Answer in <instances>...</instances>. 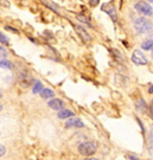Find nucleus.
<instances>
[{
    "label": "nucleus",
    "instance_id": "f3484780",
    "mask_svg": "<svg viewBox=\"0 0 153 160\" xmlns=\"http://www.w3.org/2000/svg\"><path fill=\"white\" fill-rule=\"evenodd\" d=\"M99 2H100V0H89V5L93 6V7L99 5Z\"/></svg>",
    "mask_w": 153,
    "mask_h": 160
},
{
    "label": "nucleus",
    "instance_id": "39448f33",
    "mask_svg": "<svg viewBox=\"0 0 153 160\" xmlns=\"http://www.w3.org/2000/svg\"><path fill=\"white\" fill-rule=\"evenodd\" d=\"M101 10L103 12H106L113 20H116L118 13H116V10H115V7H114V5L112 4V2H106V4H103L101 7Z\"/></svg>",
    "mask_w": 153,
    "mask_h": 160
},
{
    "label": "nucleus",
    "instance_id": "f8f14e48",
    "mask_svg": "<svg viewBox=\"0 0 153 160\" xmlns=\"http://www.w3.org/2000/svg\"><path fill=\"white\" fill-rule=\"evenodd\" d=\"M0 68L1 69H11L12 68V63L10 61H6L5 58L0 61Z\"/></svg>",
    "mask_w": 153,
    "mask_h": 160
},
{
    "label": "nucleus",
    "instance_id": "4468645a",
    "mask_svg": "<svg viewBox=\"0 0 153 160\" xmlns=\"http://www.w3.org/2000/svg\"><path fill=\"white\" fill-rule=\"evenodd\" d=\"M0 43H1V45H10V40L3 32H0Z\"/></svg>",
    "mask_w": 153,
    "mask_h": 160
},
{
    "label": "nucleus",
    "instance_id": "9d476101",
    "mask_svg": "<svg viewBox=\"0 0 153 160\" xmlns=\"http://www.w3.org/2000/svg\"><path fill=\"white\" fill-rule=\"evenodd\" d=\"M39 94L43 98H50V97H54V95H55L54 90H52V89H49V88H45V89L43 88L39 92Z\"/></svg>",
    "mask_w": 153,
    "mask_h": 160
},
{
    "label": "nucleus",
    "instance_id": "9b49d317",
    "mask_svg": "<svg viewBox=\"0 0 153 160\" xmlns=\"http://www.w3.org/2000/svg\"><path fill=\"white\" fill-rule=\"evenodd\" d=\"M146 108H147V106H146V103L144 100H139L138 102H136V109L140 112V113H145L146 112Z\"/></svg>",
    "mask_w": 153,
    "mask_h": 160
},
{
    "label": "nucleus",
    "instance_id": "7ed1b4c3",
    "mask_svg": "<svg viewBox=\"0 0 153 160\" xmlns=\"http://www.w3.org/2000/svg\"><path fill=\"white\" fill-rule=\"evenodd\" d=\"M132 62L135 65H146L148 61L140 50H134L132 53Z\"/></svg>",
    "mask_w": 153,
    "mask_h": 160
},
{
    "label": "nucleus",
    "instance_id": "dca6fc26",
    "mask_svg": "<svg viewBox=\"0 0 153 160\" xmlns=\"http://www.w3.org/2000/svg\"><path fill=\"white\" fill-rule=\"evenodd\" d=\"M6 57H7V51L4 46L0 45V59H4Z\"/></svg>",
    "mask_w": 153,
    "mask_h": 160
},
{
    "label": "nucleus",
    "instance_id": "4be33fe9",
    "mask_svg": "<svg viewBox=\"0 0 153 160\" xmlns=\"http://www.w3.org/2000/svg\"><path fill=\"white\" fill-rule=\"evenodd\" d=\"M150 1H151V2H152V0H150Z\"/></svg>",
    "mask_w": 153,
    "mask_h": 160
},
{
    "label": "nucleus",
    "instance_id": "ddd939ff",
    "mask_svg": "<svg viewBox=\"0 0 153 160\" xmlns=\"http://www.w3.org/2000/svg\"><path fill=\"white\" fill-rule=\"evenodd\" d=\"M152 44H153L152 39L146 40V42H144L141 44V49H144V50H152Z\"/></svg>",
    "mask_w": 153,
    "mask_h": 160
},
{
    "label": "nucleus",
    "instance_id": "423d86ee",
    "mask_svg": "<svg viewBox=\"0 0 153 160\" xmlns=\"http://www.w3.org/2000/svg\"><path fill=\"white\" fill-rule=\"evenodd\" d=\"M48 104L54 110H61V109L64 108V101L61 100V98H52L48 102Z\"/></svg>",
    "mask_w": 153,
    "mask_h": 160
},
{
    "label": "nucleus",
    "instance_id": "0eeeda50",
    "mask_svg": "<svg viewBox=\"0 0 153 160\" xmlns=\"http://www.w3.org/2000/svg\"><path fill=\"white\" fill-rule=\"evenodd\" d=\"M74 28H75V31L81 36V38L84 40V43H90L91 37L89 36V33L82 28V26H77V25H76V26H74Z\"/></svg>",
    "mask_w": 153,
    "mask_h": 160
},
{
    "label": "nucleus",
    "instance_id": "20e7f679",
    "mask_svg": "<svg viewBox=\"0 0 153 160\" xmlns=\"http://www.w3.org/2000/svg\"><path fill=\"white\" fill-rule=\"evenodd\" d=\"M135 10L139 13H141V14H145V16H152V7L150 4L147 2H145V1H139V2H136L135 4Z\"/></svg>",
    "mask_w": 153,
    "mask_h": 160
},
{
    "label": "nucleus",
    "instance_id": "aec40b11",
    "mask_svg": "<svg viewBox=\"0 0 153 160\" xmlns=\"http://www.w3.org/2000/svg\"><path fill=\"white\" fill-rule=\"evenodd\" d=\"M3 97V92H1V89H0V98Z\"/></svg>",
    "mask_w": 153,
    "mask_h": 160
},
{
    "label": "nucleus",
    "instance_id": "f03ea898",
    "mask_svg": "<svg viewBox=\"0 0 153 160\" xmlns=\"http://www.w3.org/2000/svg\"><path fill=\"white\" fill-rule=\"evenodd\" d=\"M97 149V145L94 141H85L82 142L79 146V152L81 155H84V157H90L93 155Z\"/></svg>",
    "mask_w": 153,
    "mask_h": 160
},
{
    "label": "nucleus",
    "instance_id": "412c9836",
    "mask_svg": "<svg viewBox=\"0 0 153 160\" xmlns=\"http://www.w3.org/2000/svg\"><path fill=\"white\" fill-rule=\"evenodd\" d=\"M1 110H3V104L0 103V112H1Z\"/></svg>",
    "mask_w": 153,
    "mask_h": 160
},
{
    "label": "nucleus",
    "instance_id": "6e6552de",
    "mask_svg": "<svg viewBox=\"0 0 153 160\" xmlns=\"http://www.w3.org/2000/svg\"><path fill=\"white\" fill-rule=\"evenodd\" d=\"M65 127H67V128H70V127H79V128H83V127H84V123H83V122L81 121V119H79V118H74V119H70V120L67 121Z\"/></svg>",
    "mask_w": 153,
    "mask_h": 160
},
{
    "label": "nucleus",
    "instance_id": "f257e3e1",
    "mask_svg": "<svg viewBox=\"0 0 153 160\" xmlns=\"http://www.w3.org/2000/svg\"><path fill=\"white\" fill-rule=\"evenodd\" d=\"M134 29L139 34L150 33L152 31V24L150 23V20L144 17L138 18L134 22Z\"/></svg>",
    "mask_w": 153,
    "mask_h": 160
},
{
    "label": "nucleus",
    "instance_id": "a211bd4d",
    "mask_svg": "<svg viewBox=\"0 0 153 160\" xmlns=\"http://www.w3.org/2000/svg\"><path fill=\"white\" fill-rule=\"evenodd\" d=\"M5 153H6V148L3 146V145H0V157H3Z\"/></svg>",
    "mask_w": 153,
    "mask_h": 160
},
{
    "label": "nucleus",
    "instance_id": "6ab92c4d",
    "mask_svg": "<svg viewBox=\"0 0 153 160\" xmlns=\"http://www.w3.org/2000/svg\"><path fill=\"white\" fill-rule=\"evenodd\" d=\"M152 92H153V88H152V86L150 87V89H148V92H150V94H152Z\"/></svg>",
    "mask_w": 153,
    "mask_h": 160
},
{
    "label": "nucleus",
    "instance_id": "2eb2a0df",
    "mask_svg": "<svg viewBox=\"0 0 153 160\" xmlns=\"http://www.w3.org/2000/svg\"><path fill=\"white\" fill-rule=\"evenodd\" d=\"M42 89H43L42 83H40V82H36L33 86V89H32V92H33V94H37V92H39Z\"/></svg>",
    "mask_w": 153,
    "mask_h": 160
},
{
    "label": "nucleus",
    "instance_id": "1a4fd4ad",
    "mask_svg": "<svg viewBox=\"0 0 153 160\" xmlns=\"http://www.w3.org/2000/svg\"><path fill=\"white\" fill-rule=\"evenodd\" d=\"M57 116L59 118V119H68V118H71V116H74V112H71V110H68V109H61L59 112H58V114Z\"/></svg>",
    "mask_w": 153,
    "mask_h": 160
}]
</instances>
